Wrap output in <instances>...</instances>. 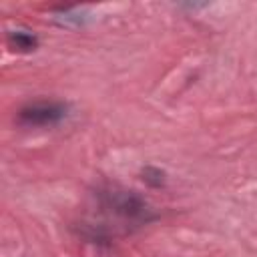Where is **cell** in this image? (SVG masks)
<instances>
[{
  "instance_id": "cell-4",
  "label": "cell",
  "mask_w": 257,
  "mask_h": 257,
  "mask_svg": "<svg viewBox=\"0 0 257 257\" xmlns=\"http://www.w3.org/2000/svg\"><path fill=\"white\" fill-rule=\"evenodd\" d=\"M54 18L64 26H82L86 20V16H82V12H78L74 8H60L58 16H54Z\"/></svg>"
},
{
  "instance_id": "cell-2",
  "label": "cell",
  "mask_w": 257,
  "mask_h": 257,
  "mask_svg": "<svg viewBox=\"0 0 257 257\" xmlns=\"http://www.w3.org/2000/svg\"><path fill=\"white\" fill-rule=\"evenodd\" d=\"M68 112L64 102L56 100H36L28 102L18 110V120L28 126H50L60 122Z\"/></svg>"
},
{
  "instance_id": "cell-1",
  "label": "cell",
  "mask_w": 257,
  "mask_h": 257,
  "mask_svg": "<svg viewBox=\"0 0 257 257\" xmlns=\"http://www.w3.org/2000/svg\"><path fill=\"white\" fill-rule=\"evenodd\" d=\"M96 201H98L100 211L106 217L114 219L124 229L141 227L157 219V213L145 201V197H141L137 191L122 189L118 185H106L98 189Z\"/></svg>"
},
{
  "instance_id": "cell-3",
  "label": "cell",
  "mask_w": 257,
  "mask_h": 257,
  "mask_svg": "<svg viewBox=\"0 0 257 257\" xmlns=\"http://www.w3.org/2000/svg\"><path fill=\"white\" fill-rule=\"evenodd\" d=\"M8 44L12 50L16 52H32L38 46V38L36 34H32L30 30H22L16 28L12 32H8Z\"/></svg>"
},
{
  "instance_id": "cell-5",
  "label": "cell",
  "mask_w": 257,
  "mask_h": 257,
  "mask_svg": "<svg viewBox=\"0 0 257 257\" xmlns=\"http://www.w3.org/2000/svg\"><path fill=\"white\" fill-rule=\"evenodd\" d=\"M141 175H143V181L149 185V187H155V189H159V187H163L165 185V171H161V169H157V167H145L143 171H141Z\"/></svg>"
}]
</instances>
